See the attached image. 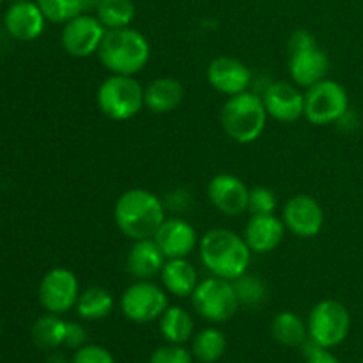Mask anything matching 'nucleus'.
Instances as JSON below:
<instances>
[{
  "label": "nucleus",
  "mask_w": 363,
  "mask_h": 363,
  "mask_svg": "<svg viewBox=\"0 0 363 363\" xmlns=\"http://www.w3.org/2000/svg\"><path fill=\"white\" fill-rule=\"evenodd\" d=\"M261 98L268 117H273L279 123H296L303 117L305 94L296 84L282 80L272 82Z\"/></svg>",
  "instance_id": "13"
},
{
  "label": "nucleus",
  "mask_w": 363,
  "mask_h": 363,
  "mask_svg": "<svg viewBox=\"0 0 363 363\" xmlns=\"http://www.w3.org/2000/svg\"><path fill=\"white\" fill-rule=\"evenodd\" d=\"M308 337L325 350L340 346L351 330V315L346 305L337 300H323L311 311L307 319Z\"/></svg>",
  "instance_id": "7"
},
{
  "label": "nucleus",
  "mask_w": 363,
  "mask_h": 363,
  "mask_svg": "<svg viewBox=\"0 0 363 363\" xmlns=\"http://www.w3.org/2000/svg\"><path fill=\"white\" fill-rule=\"evenodd\" d=\"M191 351L184 350L181 344H167L152 351L149 363H194Z\"/></svg>",
  "instance_id": "32"
},
{
  "label": "nucleus",
  "mask_w": 363,
  "mask_h": 363,
  "mask_svg": "<svg viewBox=\"0 0 363 363\" xmlns=\"http://www.w3.org/2000/svg\"><path fill=\"white\" fill-rule=\"evenodd\" d=\"M11 2H13V4H14V2H23V0H11Z\"/></svg>",
  "instance_id": "38"
},
{
  "label": "nucleus",
  "mask_w": 363,
  "mask_h": 363,
  "mask_svg": "<svg viewBox=\"0 0 363 363\" xmlns=\"http://www.w3.org/2000/svg\"><path fill=\"white\" fill-rule=\"evenodd\" d=\"M119 305L126 319L147 325L169 308V293L151 280H137L124 289Z\"/></svg>",
  "instance_id": "9"
},
{
  "label": "nucleus",
  "mask_w": 363,
  "mask_h": 363,
  "mask_svg": "<svg viewBox=\"0 0 363 363\" xmlns=\"http://www.w3.org/2000/svg\"><path fill=\"white\" fill-rule=\"evenodd\" d=\"M165 262L167 257L156 245L155 238L133 241V247L126 255V269L135 280H152L162 273Z\"/></svg>",
  "instance_id": "20"
},
{
  "label": "nucleus",
  "mask_w": 363,
  "mask_h": 363,
  "mask_svg": "<svg viewBox=\"0 0 363 363\" xmlns=\"http://www.w3.org/2000/svg\"><path fill=\"white\" fill-rule=\"evenodd\" d=\"M202 264L213 277L236 280L248 272L252 250L245 238L229 229H211L199 241Z\"/></svg>",
  "instance_id": "2"
},
{
  "label": "nucleus",
  "mask_w": 363,
  "mask_h": 363,
  "mask_svg": "<svg viewBox=\"0 0 363 363\" xmlns=\"http://www.w3.org/2000/svg\"><path fill=\"white\" fill-rule=\"evenodd\" d=\"M195 323L190 312L183 307H169L160 318V332L169 344H181L194 337Z\"/></svg>",
  "instance_id": "24"
},
{
  "label": "nucleus",
  "mask_w": 363,
  "mask_h": 363,
  "mask_svg": "<svg viewBox=\"0 0 363 363\" xmlns=\"http://www.w3.org/2000/svg\"><path fill=\"white\" fill-rule=\"evenodd\" d=\"M167 218V209L162 199L144 188H131L119 195L113 206V220L121 233L130 240L155 238Z\"/></svg>",
  "instance_id": "1"
},
{
  "label": "nucleus",
  "mask_w": 363,
  "mask_h": 363,
  "mask_svg": "<svg viewBox=\"0 0 363 363\" xmlns=\"http://www.w3.org/2000/svg\"><path fill=\"white\" fill-rule=\"evenodd\" d=\"M66 326L67 321H64L59 314L48 312L46 315H41L32 326V340L39 350L55 351L57 347L64 346Z\"/></svg>",
  "instance_id": "26"
},
{
  "label": "nucleus",
  "mask_w": 363,
  "mask_h": 363,
  "mask_svg": "<svg viewBox=\"0 0 363 363\" xmlns=\"http://www.w3.org/2000/svg\"><path fill=\"white\" fill-rule=\"evenodd\" d=\"M0 330H2V325H0Z\"/></svg>",
  "instance_id": "39"
},
{
  "label": "nucleus",
  "mask_w": 363,
  "mask_h": 363,
  "mask_svg": "<svg viewBox=\"0 0 363 363\" xmlns=\"http://www.w3.org/2000/svg\"><path fill=\"white\" fill-rule=\"evenodd\" d=\"M250 188L234 174H218L208 183V199L222 215L238 216L248 211Z\"/></svg>",
  "instance_id": "15"
},
{
  "label": "nucleus",
  "mask_w": 363,
  "mask_h": 363,
  "mask_svg": "<svg viewBox=\"0 0 363 363\" xmlns=\"http://www.w3.org/2000/svg\"><path fill=\"white\" fill-rule=\"evenodd\" d=\"M155 241L167 259H186L199 245L197 230L183 218H165Z\"/></svg>",
  "instance_id": "16"
},
{
  "label": "nucleus",
  "mask_w": 363,
  "mask_h": 363,
  "mask_svg": "<svg viewBox=\"0 0 363 363\" xmlns=\"http://www.w3.org/2000/svg\"><path fill=\"white\" fill-rule=\"evenodd\" d=\"M71 363H116V358L106 347L96 344H85L74 351Z\"/></svg>",
  "instance_id": "33"
},
{
  "label": "nucleus",
  "mask_w": 363,
  "mask_h": 363,
  "mask_svg": "<svg viewBox=\"0 0 363 363\" xmlns=\"http://www.w3.org/2000/svg\"><path fill=\"white\" fill-rule=\"evenodd\" d=\"M347 110H350V96L339 82L325 78L305 92L303 117L315 126L339 123Z\"/></svg>",
  "instance_id": "8"
},
{
  "label": "nucleus",
  "mask_w": 363,
  "mask_h": 363,
  "mask_svg": "<svg viewBox=\"0 0 363 363\" xmlns=\"http://www.w3.org/2000/svg\"><path fill=\"white\" fill-rule=\"evenodd\" d=\"M98 108L112 121H130L144 108V87L135 77L110 74L96 94Z\"/></svg>",
  "instance_id": "5"
},
{
  "label": "nucleus",
  "mask_w": 363,
  "mask_h": 363,
  "mask_svg": "<svg viewBox=\"0 0 363 363\" xmlns=\"http://www.w3.org/2000/svg\"><path fill=\"white\" fill-rule=\"evenodd\" d=\"M190 298L195 312L209 323L229 321L240 308V300H238L233 282L218 279V277L201 280Z\"/></svg>",
  "instance_id": "6"
},
{
  "label": "nucleus",
  "mask_w": 363,
  "mask_h": 363,
  "mask_svg": "<svg viewBox=\"0 0 363 363\" xmlns=\"http://www.w3.org/2000/svg\"><path fill=\"white\" fill-rule=\"evenodd\" d=\"M45 363H71V360H67V357L64 353H59V351H52V353L46 357Z\"/></svg>",
  "instance_id": "37"
},
{
  "label": "nucleus",
  "mask_w": 363,
  "mask_h": 363,
  "mask_svg": "<svg viewBox=\"0 0 363 363\" xmlns=\"http://www.w3.org/2000/svg\"><path fill=\"white\" fill-rule=\"evenodd\" d=\"M184 87L177 78L160 77L144 87V105L152 113H170L183 103Z\"/></svg>",
  "instance_id": "21"
},
{
  "label": "nucleus",
  "mask_w": 363,
  "mask_h": 363,
  "mask_svg": "<svg viewBox=\"0 0 363 363\" xmlns=\"http://www.w3.org/2000/svg\"><path fill=\"white\" fill-rule=\"evenodd\" d=\"M314 45H318V41H315V38L308 30H294L289 38L291 52L308 48V46H314Z\"/></svg>",
  "instance_id": "35"
},
{
  "label": "nucleus",
  "mask_w": 363,
  "mask_h": 363,
  "mask_svg": "<svg viewBox=\"0 0 363 363\" xmlns=\"http://www.w3.org/2000/svg\"><path fill=\"white\" fill-rule=\"evenodd\" d=\"M362 363H363V360H362Z\"/></svg>",
  "instance_id": "41"
},
{
  "label": "nucleus",
  "mask_w": 363,
  "mask_h": 363,
  "mask_svg": "<svg viewBox=\"0 0 363 363\" xmlns=\"http://www.w3.org/2000/svg\"><path fill=\"white\" fill-rule=\"evenodd\" d=\"M330 69V59L318 45L291 52L289 74L298 87H312L318 82L325 80Z\"/></svg>",
  "instance_id": "18"
},
{
  "label": "nucleus",
  "mask_w": 363,
  "mask_h": 363,
  "mask_svg": "<svg viewBox=\"0 0 363 363\" xmlns=\"http://www.w3.org/2000/svg\"><path fill=\"white\" fill-rule=\"evenodd\" d=\"M98 57L110 74L135 77L147 66L151 59V46L142 32L131 27L117 28L106 30Z\"/></svg>",
  "instance_id": "3"
},
{
  "label": "nucleus",
  "mask_w": 363,
  "mask_h": 363,
  "mask_svg": "<svg viewBox=\"0 0 363 363\" xmlns=\"http://www.w3.org/2000/svg\"><path fill=\"white\" fill-rule=\"evenodd\" d=\"M77 314L84 321H101L113 311V296L108 289L99 286L87 287L77 301Z\"/></svg>",
  "instance_id": "23"
},
{
  "label": "nucleus",
  "mask_w": 363,
  "mask_h": 363,
  "mask_svg": "<svg viewBox=\"0 0 363 363\" xmlns=\"http://www.w3.org/2000/svg\"><path fill=\"white\" fill-rule=\"evenodd\" d=\"M268 112L261 96L250 91L230 96L220 112V124L227 137L236 144H254L266 130Z\"/></svg>",
  "instance_id": "4"
},
{
  "label": "nucleus",
  "mask_w": 363,
  "mask_h": 363,
  "mask_svg": "<svg viewBox=\"0 0 363 363\" xmlns=\"http://www.w3.org/2000/svg\"><path fill=\"white\" fill-rule=\"evenodd\" d=\"M282 220L289 233L308 240L318 236L325 227V211L314 197L300 194L286 202Z\"/></svg>",
  "instance_id": "12"
},
{
  "label": "nucleus",
  "mask_w": 363,
  "mask_h": 363,
  "mask_svg": "<svg viewBox=\"0 0 363 363\" xmlns=\"http://www.w3.org/2000/svg\"><path fill=\"white\" fill-rule=\"evenodd\" d=\"M46 16L39 6L30 0L11 4L4 16L6 30L18 41H34L45 32Z\"/></svg>",
  "instance_id": "17"
},
{
  "label": "nucleus",
  "mask_w": 363,
  "mask_h": 363,
  "mask_svg": "<svg viewBox=\"0 0 363 363\" xmlns=\"http://www.w3.org/2000/svg\"><path fill=\"white\" fill-rule=\"evenodd\" d=\"M35 4L52 23H67L85 9V0H35Z\"/></svg>",
  "instance_id": "30"
},
{
  "label": "nucleus",
  "mask_w": 363,
  "mask_h": 363,
  "mask_svg": "<svg viewBox=\"0 0 363 363\" xmlns=\"http://www.w3.org/2000/svg\"><path fill=\"white\" fill-rule=\"evenodd\" d=\"M284 234H286V225L279 216L252 215L247 227H245L243 238L252 254L264 255L279 248V245L284 240Z\"/></svg>",
  "instance_id": "19"
},
{
  "label": "nucleus",
  "mask_w": 363,
  "mask_h": 363,
  "mask_svg": "<svg viewBox=\"0 0 363 363\" xmlns=\"http://www.w3.org/2000/svg\"><path fill=\"white\" fill-rule=\"evenodd\" d=\"M206 78L216 92L230 98V96L248 91L254 74H252L250 67L241 62L240 59L222 55L209 62L208 69H206Z\"/></svg>",
  "instance_id": "14"
},
{
  "label": "nucleus",
  "mask_w": 363,
  "mask_h": 363,
  "mask_svg": "<svg viewBox=\"0 0 363 363\" xmlns=\"http://www.w3.org/2000/svg\"><path fill=\"white\" fill-rule=\"evenodd\" d=\"M272 335L279 344L286 347H300L308 339L307 323L291 311L279 312L273 318Z\"/></svg>",
  "instance_id": "25"
},
{
  "label": "nucleus",
  "mask_w": 363,
  "mask_h": 363,
  "mask_svg": "<svg viewBox=\"0 0 363 363\" xmlns=\"http://www.w3.org/2000/svg\"><path fill=\"white\" fill-rule=\"evenodd\" d=\"M4 2V0H0V4H2Z\"/></svg>",
  "instance_id": "40"
},
{
  "label": "nucleus",
  "mask_w": 363,
  "mask_h": 363,
  "mask_svg": "<svg viewBox=\"0 0 363 363\" xmlns=\"http://www.w3.org/2000/svg\"><path fill=\"white\" fill-rule=\"evenodd\" d=\"M277 206H279L277 195L269 188L255 186L248 194V211L252 215H275Z\"/></svg>",
  "instance_id": "31"
},
{
  "label": "nucleus",
  "mask_w": 363,
  "mask_h": 363,
  "mask_svg": "<svg viewBox=\"0 0 363 363\" xmlns=\"http://www.w3.org/2000/svg\"><path fill=\"white\" fill-rule=\"evenodd\" d=\"M305 363H340L339 358L335 354L330 353L328 350H319L318 353H314L312 357L305 358Z\"/></svg>",
  "instance_id": "36"
},
{
  "label": "nucleus",
  "mask_w": 363,
  "mask_h": 363,
  "mask_svg": "<svg viewBox=\"0 0 363 363\" xmlns=\"http://www.w3.org/2000/svg\"><path fill=\"white\" fill-rule=\"evenodd\" d=\"M227 350L225 333L218 328H204L191 340V354L201 363H216Z\"/></svg>",
  "instance_id": "27"
},
{
  "label": "nucleus",
  "mask_w": 363,
  "mask_h": 363,
  "mask_svg": "<svg viewBox=\"0 0 363 363\" xmlns=\"http://www.w3.org/2000/svg\"><path fill=\"white\" fill-rule=\"evenodd\" d=\"M105 34L106 28L103 27L98 16L82 13L74 16L73 20L67 21V23H64L60 43H62L64 52L69 57L87 59V57L98 53Z\"/></svg>",
  "instance_id": "11"
},
{
  "label": "nucleus",
  "mask_w": 363,
  "mask_h": 363,
  "mask_svg": "<svg viewBox=\"0 0 363 363\" xmlns=\"http://www.w3.org/2000/svg\"><path fill=\"white\" fill-rule=\"evenodd\" d=\"M160 277L163 289L176 298H190L201 282L197 269L188 259H167Z\"/></svg>",
  "instance_id": "22"
},
{
  "label": "nucleus",
  "mask_w": 363,
  "mask_h": 363,
  "mask_svg": "<svg viewBox=\"0 0 363 363\" xmlns=\"http://www.w3.org/2000/svg\"><path fill=\"white\" fill-rule=\"evenodd\" d=\"M233 286L240 305L243 307H259L268 298V289H266L264 282L255 275L245 273L240 279L233 280Z\"/></svg>",
  "instance_id": "29"
},
{
  "label": "nucleus",
  "mask_w": 363,
  "mask_h": 363,
  "mask_svg": "<svg viewBox=\"0 0 363 363\" xmlns=\"http://www.w3.org/2000/svg\"><path fill=\"white\" fill-rule=\"evenodd\" d=\"M89 335L87 330H85L84 325L80 323H73L69 321L66 326V339H64V346L69 347V350H80L87 344Z\"/></svg>",
  "instance_id": "34"
},
{
  "label": "nucleus",
  "mask_w": 363,
  "mask_h": 363,
  "mask_svg": "<svg viewBox=\"0 0 363 363\" xmlns=\"http://www.w3.org/2000/svg\"><path fill=\"white\" fill-rule=\"evenodd\" d=\"M135 4L131 0H103L96 7V16L106 30L126 28L135 18Z\"/></svg>",
  "instance_id": "28"
},
{
  "label": "nucleus",
  "mask_w": 363,
  "mask_h": 363,
  "mask_svg": "<svg viewBox=\"0 0 363 363\" xmlns=\"http://www.w3.org/2000/svg\"><path fill=\"white\" fill-rule=\"evenodd\" d=\"M39 303L50 314H66L77 307L80 296V284L71 269L57 266L46 272L39 284Z\"/></svg>",
  "instance_id": "10"
}]
</instances>
